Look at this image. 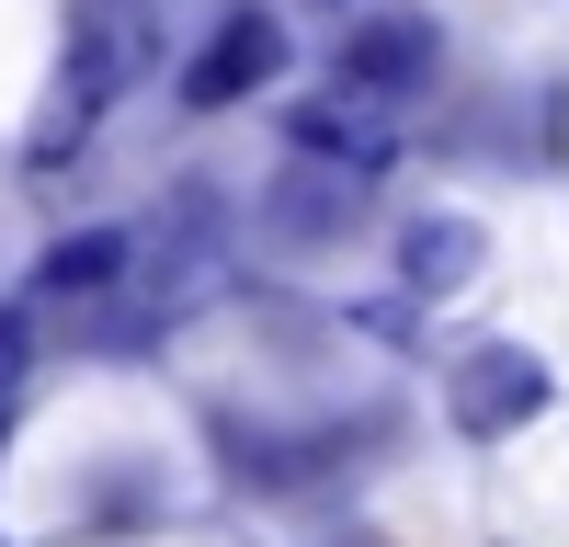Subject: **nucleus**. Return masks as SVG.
I'll return each mask as SVG.
<instances>
[{
  "label": "nucleus",
  "mask_w": 569,
  "mask_h": 547,
  "mask_svg": "<svg viewBox=\"0 0 569 547\" xmlns=\"http://www.w3.org/2000/svg\"><path fill=\"white\" fill-rule=\"evenodd\" d=\"M149 69H160V0H69V46H58V80H46V115H34V160L80 149Z\"/></svg>",
  "instance_id": "obj_1"
},
{
  "label": "nucleus",
  "mask_w": 569,
  "mask_h": 547,
  "mask_svg": "<svg viewBox=\"0 0 569 547\" xmlns=\"http://www.w3.org/2000/svg\"><path fill=\"white\" fill-rule=\"evenodd\" d=\"M536 410H547V354H525V342H467V354L445 365V422H456L467 445L525 434Z\"/></svg>",
  "instance_id": "obj_2"
},
{
  "label": "nucleus",
  "mask_w": 569,
  "mask_h": 547,
  "mask_svg": "<svg viewBox=\"0 0 569 547\" xmlns=\"http://www.w3.org/2000/svg\"><path fill=\"white\" fill-rule=\"evenodd\" d=\"M284 80V23L262 12V0H240V12H217V34L182 58V115H228L251 103V91Z\"/></svg>",
  "instance_id": "obj_3"
},
{
  "label": "nucleus",
  "mask_w": 569,
  "mask_h": 547,
  "mask_svg": "<svg viewBox=\"0 0 569 547\" xmlns=\"http://www.w3.org/2000/svg\"><path fill=\"white\" fill-rule=\"evenodd\" d=\"M433 69H445L433 12H353L342 46H330V80L376 91V103H410V91H433Z\"/></svg>",
  "instance_id": "obj_4"
},
{
  "label": "nucleus",
  "mask_w": 569,
  "mask_h": 547,
  "mask_svg": "<svg viewBox=\"0 0 569 547\" xmlns=\"http://www.w3.org/2000/svg\"><path fill=\"white\" fill-rule=\"evenodd\" d=\"M284 137H297V149H319V160H353V171H388V160H399V103H376V91H353V80H330V91H308V103L284 115Z\"/></svg>",
  "instance_id": "obj_5"
},
{
  "label": "nucleus",
  "mask_w": 569,
  "mask_h": 547,
  "mask_svg": "<svg viewBox=\"0 0 569 547\" xmlns=\"http://www.w3.org/2000/svg\"><path fill=\"white\" fill-rule=\"evenodd\" d=\"M365 182H376V171H353V160H319V149H297V160H284V182L262 195V217L284 228V240H342V228L365 217Z\"/></svg>",
  "instance_id": "obj_6"
},
{
  "label": "nucleus",
  "mask_w": 569,
  "mask_h": 547,
  "mask_svg": "<svg viewBox=\"0 0 569 547\" xmlns=\"http://www.w3.org/2000/svg\"><path fill=\"white\" fill-rule=\"evenodd\" d=\"M137 274V228H80L34 262V308H91V297H126Z\"/></svg>",
  "instance_id": "obj_7"
},
{
  "label": "nucleus",
  "mask_w": 569,
  "mask_h": 547,
  "mask_svg": "<svg viewBox=\"0 0 569 547\" xmlns=\"http://www.w3.org/2000/svg\"><path fill=\"white\" fill-rule=\"evenodd\" d=\"M479 262H490V228H479V217H456V206L399 228V286H410V297H456Z\"/></svg>",
  "instance_id": "obj_8"
},
{
  "label": "nucleus",
  "mask_w": 569,
  "mask_h": 547,
  "mask_svg": "<svg viewBox=\"0 0 569 547\" xmlns=\"http://www.w3.org/2000/svg\"><path fill=\"white\" fill-rule=\"evenodd\" d=\"M319 12H353V0H319Z\"/></svg>",
  "instance_id": "obj_9"
},
{
  "label": "nucleus",
  "mask_w": 569,
  "mask_h": 547,
  "mask_svg": "<svg viewBox=\"0 0 569 547\" xmlns=\"http://www.w3.org/2000/svg\"><path fill=\"white\" fill-rule=\"evenodd\" d=\"M342 547H376V536H342Z\"/></svg>",
  "instance_id": "obj_10"
}]
</instances>
